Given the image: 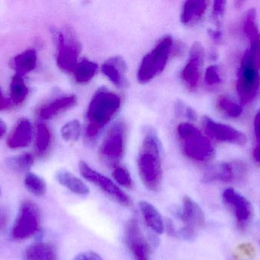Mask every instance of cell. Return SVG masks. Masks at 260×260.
<instances>
[{
    "instance_id": "6da1fadb",
    "label": "cell",
    "mask_w": 260,
    "mask_h": 260,
    "mask_svg": "<svg viewBox=\"0 0 260 260\" xmlns=\"http://www.w3.org/2000/svg\"><path fill=\"white\" fill-rule=\"evenodd\" d=\"M137 165L144 186L152 192L158 191L163 180L161 146L154 128L148 126L143 130Z\"/></svg>"
},
{
    "instance_id": "7a4b0ae2",
    "label": "cell",
    "mask_w": 260,
    "mask_h": 260,
    "mask_svg": "<svg viewBox=\"0 0 260 260\" xmlns=\"http://www.w3.org/2000/svg\"><path fill=\"white\" fill-rule=\"evenodd\" d=\"M121 105V97L105 87H101L94 93L86 111L85 137L87 142H93L98 138Z\"/></svg>"
},
{
    "instance_id": "3957f363",
    "label": "cell",
    "mask_w": 260,
    "mask_h": 260,
    "mask_svg": "<svg viewBox=\"0 0 260 260\" xmlns=\"http://www.w3.org/2000/svg\"><path fill=\"white\" fill-rule=\"evenodd\" d=\"M176 134L183 154L195 163L210 161L215 155V148L209 137L189 122H182L176 128Z\"/></svg>"
},
{
    "instance_id": "277c9868",
    "label": "cell",
    "mask_w": 260,
    "mask_h": 260,
    "mask_svg": "<svg viewBox=\"0 0 260 260\" xmlns=\"http://www.w3.org/2000/svg\"><path fill=\"white\" fill-rule=\"evenodd\" d=\"M174 44L172 37L166 35L144 56L137 72L139 83H148L164 71L173 53Z\"/></svg>"
},
{
    "instance_id": "5b68a950",
    "label": "cell",
    "mask_w": 260,
    "mask_h": 260,
    "mask_svg": "<svg viewBox=\"0 0 260 260\" xmlns=\"http://www.w3.org/2000/svg\"><path fill=\"white\" fill-rule=\"evenodd\" d=\"M127 131V125L122 119L110 127L99 148V157L102 163L112 168L120 165L124 157Z\"/></svg>"
},
{
    "instance_id": "8992f818",
    "label": "cell",
    "mask_w": 260,
    "mask_h": 260,
    "mask_svg": "<svg viewBox=\"0 0 260 260\" xmlns=\"http://www.w3.org/2000/svg\"><path fill=\"white\" fill-rule=\"evenodd\" d=\"M50 32L57 48L56 63L58 67L65 73H73L79 63L82 50L80 41L70 27L62 32L53 27Z\"/></svg>"
},
{
    "instance_id": "52a82bcc",
    "label": "cell",
    "mask_w": 260,
    "mask_h": 260,
    "mask_svg": "<svg viewBox=\"0 0 260 260\" xmlns=\"http://www.w3.org/2000/svg\"><path fill=\"white\" fill-rule=\"evenodd\" d=\"M260 90L259 70L255 64L254 58L247 49L241 59V67L236 83V90L241 105L251 102Z\"/></svg>"
},
{
    "instance_id": "ba28073f",
    "label": "cell",
    "mask_w": 260,
    "mask_h": 260,
    "mask_svg": "<svg viewBox=\"0 0 260 260\" xmlns=\"http://www.w3.org/2000/svg\"><path fill=\"white\" fill-rule=\"evenodd\" d=\"M79 169L83 178L102 189L117 204L123 207H130L133 205L131 198L120 186H118L117 183L103 174L98 172L95 169H92L85 161L82 160L79 162Z\"/></svg>"
},
{
    "instance_id": "9c48e42d",
    "label": "cell",
    "mask_w": 260,
    "mask_h": 260,
    "mask_svg": "<svg viewBox=\"0 0 260 260\" xmlns=\"http://www.w3.org/2000/svg\"><path fill=\"white\" fill-rule=\"evenodd\" d=\"M41 214L38 206L30 200L21 203L18 216L12 227V235L15 239H27L39 230Z\"/></svg>"
},
{
    "instance_id": "30bf717a",
    "label": "cell",
    "mask_w": 260,
    "mask_h": 260,
    "mask_svg": "<svg viewBox=\"0 0 260 260\" xmlns=\"http://www.w3.org/2000/svg\"><path fill=\"white\" fill-rule=\"evenodd\" d=\"M248 174V165L246 162L233 160L217 163L209 167L203 176V181L206 183L240 182L245 180Z\"/></svg>"
},
{
    "instance_id": "8fae6325",
    "label": "cell",
    "mask_w": 260,
    "mask_h": 260,
    "mask_svg": "<svg viewBox=\"0 0 260 260\" xmlns=\"http://www.w3.org/2000/svg\"><path fill=\"white\" fill-rule=\"evenodd\" d=\"M180 218L183 223V227L180 232V236L185 240L194 239L199 230L206 224V216L203 209L188 196L183 198Z\"/></svg>"
},
{
    "instance_id": "7c38bea8",
    "label": "cell",
    "mask_w": 260,
    "mask_h": 260,
    "mask_svg": "<svg viewBox=\"0 0 260 260\" xmlns=\"http://www.w3.org/2000/svg\"><path fill=\"white\" fill-rule=\"evenodd\" d=\"M222 200L226 207L235 216L239 230H245L251 222L253 216L251 203L238 191L231 187L224 189Z\"/></svg>"
},
{
    "instance_id": "4fadbf2b",
    "label": "cell",
    "mask_w": 260,
    "mask_h": 260,
    "mask_svg": "<svg viewBox=\"0 0 260 260\" xmlns=\"http://www.w3.org/2000/svg\"><path fill=\"white\" fill-rule=\"evenodd\" d=\"M204 59V47L200 42L194 43L180 75L185 86L190 91H195L200 85Z\"/></svg>"
},
{
    "instance_id": "5bb4252c",
    "label": "cell",
    "mask_w": 260,
    "mask_h": 260,
    "mask_svg": "<svg viewBox=\"0 0 260 260\" xmlns=\"http://www.w3.org/2000/svg\"><path fill=\"white\" fill-rule=\"evenodd\" d=\"M203 125L209 138L238 146H244L247 143V137L242 131L208 116L203 118Z\"/></svg>"
},
{
    "instance_id": "9a60e30c",
    "label": "cell",
    "mask_w": 260,
    "mask_h": 260,
    "mask_svg": "<svg viewBox=\"0 0 260 260\" xmlns=\"http://www.w3.org/2000/svg\"><path fill=\"white\" fill-rule=\"evenodd\" d=\"M124 241L134 260H150L151 250L149 243L144 236L139 223L134 218L126 222Z\"/></svg>"
},
{
    "instance_id": "2e32d148",
    "label": "cell",
    "mask_w": 260,
    "mask_h": 260,
    "mask_svg": "<svg viewBox=\"0 0 260 260\" xmlns=\"http://www.w3.org/2000/svg\"><path fill=\"white\" fill-rule=\"evenodd\" d=\"M127 64L120 56H114L102 64V73L118 88H126L129 85L127 78Z\"/></svg>"
},
{
    "instance_id": "e0dca14e",
    "label": "cell",
    "mask_w": 260,
    "mask_h": 260,
    "mask_svg": "<svg viewBox=\"0 0 260 260\" xmlns=\"http://www.w3.org/2000/svg\"><path fill=\"white\" fill-rule=\"evenodd\" d=\"M206 0H189L185 2L180 13V21L186 26H192L201 21L209 7Z\"/></svg>"
},
{
    "instance_id": "ac0fdd59",
    "label": "cell",
    "mask_w": 260,
    "mask_h": 260,
    "mask_svg": "<svg viewBox=\"0 0 260 260\" xmlns=\"http://www.w3.org/2000/svg\"><path fill=\"white\" fill-rule=\"evenodd\" d=\"M31 137L32 126L30 121L21 119L8 138V147L12 149L26 148L30 143Z\"/></svg>"
},
{
    "instance_id": "d6986e66",
    "label": "cell",
    "mask_w": 260,
    "mask_h": 260,
    "mask_svg": "<svg viewBox=\"0 0 260 260\" xmlns=\"http://www.w3.org/2000/svg\"><path fill=\"white\" fill-rule=\"evenodd\" d=\"M77 103V97L75 95L62 96L55 99L40 110L39 115L44 120L53 119L62 111L74 107Z\"/></svg>"
},
{
    "instance_id": "ffe728a7",
    "label": "cell",
    "mask_w": 260,
    "mask_h": 260,
    "mask_svg": "<svg viewBox=\"0 0 260 260\" xmlns=\"http://www.w3.org/2000/svg\"><path fill=\"white\" fill-rule=\"evenodd\" d=\"M139 210L146 225L157 235H162L165 230V222L161 215L151 203L141 201L139 203Z\"/></svg>"
},
{
    "instance_id": "44dd1931",
    "label": "cell",
    "mask_w": 260,
    "mask_h": 260,
    "mask_svg": "<svg viewBox=\"0 0 260 260\" xmlns=\"http://www.w3.org/2000/svg\"><path fill=\"white\" fill-rule=\"evenodd\" d=\"M243 26L250 42L248 49L253 54H255L260 49V32L256 22V9H249L244 18Z\"/></svg>"
},
{
    "instance_id": "7402d4cb",
    "label": "cell",
    "mask_w": 260,
    "mask_h": 260,
    "mask_svg": "<svg viewBox=\"0 0 260 260\" xmlns=\"http://www.w3.org/2000/svg\"><path fill=\"white\" fill-rule=\"evenodd\" d=\"M56 178L59 184L76 195L85 196L89 194L90 189L88 186L81 179L69 171L65 169L58 171L56 174Z\"/></svg>"
},
{
    "instance_id": "603a6c76",
    "label": "cell",
    "mask_w": 260,
    "mask_h": 260,
    "mask_svg": "<svg viewBox=\"0 0 260 260\" xmlns=\"http://www.w3.org/2000/svg\"><path fill=\"white\" fill-rule=\"evenodd\" d=\"M25 260H58L56 247L49 243L31 244L24 251Z\"/></svg>"
},
{
    "instance_id": "cb8c5ba5",
    "label": "cell",
    "mask_w": 260,
    "mask_h": 260,
    "mask_svg": "<svg viewBox=\"0 0 260 260\" xmlns=\"http://www.w3.org/2000/svg\"><path fill=\"white\" fill-rule=\"evenodd\" d=\"M99 65L94 61L84 58L78 63L73 71L75 80L79 84H86L97 74Z\"/></svg>"
},
{
    "instance_id": "d4e9b609",
    "label": "cell",
    "mask_w": 260,
    "mask_h": 260,
    "mask_svg": "<svg viewBox=\"0 0 260 260\" xmlns=\"http://www.w3.org/2000/svg\"><path fill=\"white\" fill-rule=\"evenodd\" d=\"M38 61L37 52L33 49H28L17 55L14 60V65L17 72L22 76L35 70Z\"/></svg>"
},
{
    "instance_id": "484cf974",
    "label": "cell",
    "mask_w": 260,
    "mask_h": 260,
    "mask_svg": "<svg viewBox=\"0 0 260 260\" xmlns=\"http://www.w3.org/2000/svg\"><path fill=\"white\" fill-rule=\"evenodd\" d=\"M28 94V89L23 79L22 76L16 73L12 77L10 83V98L12 102L19 105L25 100Z\"/></svg>"
},
{
    "instance_id": "4316f807",
    "label": "cell",
    "mask_w": 260,
    "mask_h": 260,
    "mask_svg": "<svg viewBox=\"0 0 260 260\" xmlns=\"http://www.w3.org/2000/svg\"><path fill=\"white\" fill-rule=\"evenodd\" d=\"M216 106L224 115L232 119L240 117L243 113L242 105L228 96H219L217 99Z\"/></svg>"
},
{
    "instance_id": "83f0119b",
    "label": "cell",
    "mask_w": 260,
    "mask_h": 260,
    "mask_svg": "<svg viewBox=\"0 0 260 260\" xmlns=\"http://www.w3.org/2000/svg\"><path fill=\"white\" fill-rule=\"evenodd\" d=\"M6 166L14 172H28L33 166L34 157L30 154H20L9 157L6 160Z\"/></svg>"
},
{
    "instance_id": "f1b7e54d",
    "label": "cell",
    "mask_w": 260,
    "mask_h": 260,
    "mask_svg": "<svg viewBox=\"0 0 260 260\" xmlns=\"http://www.w3.org/2000/svg\"><path fill=\"white\" fill-rule=\"evenodd\" d=\"M24 186L35 196H42L47 192V184L44 179L33 172H27L24 177Z\"/></svg>"
},
{
    "instance_id": "f546056e",
    "label": "cell",
    "mask_w": 260,
    "mask_h": 260,
    "mask_svg": "<svg viewBox=\"0 0 260 260\" xmlns=\"http://www.w3.org/2000/svg\"><path fill=\"white\" fill-rule=\"evenodd\" d=\"M52 134L50 128L44 123L38 124L37 126L36 147L38 152L45 153L51 143Z\"/></svg>"
},
{
    "instance_id": "4dcf8cb0",
    "label": "cell",
    "mask_w": 260,
    "mask_h": 260,
    "mask_svg": "<svg viewBox=\"0 0 260 260\" xmlns=\"http://www.w3.org/2000/svg\"><path fill=\"white\" fill-rule=\"evenodd\" d=\"M62 139L67 142H76L80 138L82 125L79 121L74 119L66 123L60 130Z\"/></svg>"
},
{
    "instance_id": "1f68e13d",
    "label": "cell",
    "mask_w": 260,
    "mask_h": 260,
    "mask_svg": "<svg viewBox=\"0 0 260 260\" xmlns=\"http://www.w3.org/2000/svg\"><path fill=\"white\" fill-rule=\"evenodd\" d=\"M113 178L115 180L116 183L123 186V187L131 188L133 185V178L129 171L124 166H118L114 168L112 172Z\"/></svg>"
},
{
    "instance_id": "d6a6232c",
    "label": "cell",
    "mask_w": 260,
    "mask_h": 260,
    "mask_svg": "<svg viewBox=\"0 0 260 260\" xmlns=\"http://www.w3.org/2000/svg\"><path fill=\"white\" fill-rule=\"evenodd\" d=\"M205 82L208 86L215 87L222 82L221 69L218 65H211L206 69L204 76Z\"/></svg>"
},
{
    "instance_id": "836d02e7",
    "label": "cell",
    "mask_w": 260,
    "mask_h": 260,
    "mask_svg": "<svg viewBox=\"0 0 260 260\" xmlns=\"http://www.w3.org/2000/svg\"><path fill=\"white\" fill-rule=\"evenodd\" d=\"M175 112L177 116L186 118L192 122L197 120V114L195 110L192 109L190 106L186 105L181 100H177L176 102Z\"/></svg>"
},
{
    "instance_id": "e575fe53",
    "label": "cell",
    "mask_w": 260,
    "mask_h": 260,
    "mask_svg": "<svg viewBox=\"0 0 260 260\" xmlns=\"http://www.w3.org/2000/svg\"><path fill=\"white\" fill-rule=\"evenodd\" d=\"M226 3L227 2L222 1V0H217L214 2L213 6H212V15L217 21H218L220 18L224 15Z\"/></svg>"
},
{
    "instance_id": "d590c367",
    "label": "cell",
    "mask_w": 260,
    "mask_h": 260,
    "mask_svg": "<svg viewBox=\"0 0 260 260\" xmlns=\"http://www.w3.org/2000/svg\"><path fill=\"white\" fill-rule=\"evenodd\" d=\"M73 260H104L99 253L93 251L79 253Z\"/></svg>"
},
{
    "instance_id": "8d00e7d4",
    "label": "cell",
    "mask_w": 260,
    "mask_h": 260,
    "mask_svg": "<svg viewBox=\"0 0 260 260\" xmlns=\"http://www.w3.org/2000/svg\"><path fill=\"white\" fill-rule=\"evenodd\" d=\"M209 34L214 42H221V39H222V32L218 27L216 29H211L209 31Z\"/></svg>"
},
{
    "instance_id": "74e56055",
    "label": "cell",
    "mask_w": 260,
    "mask_h": 260,
    "mask_svg": "<svg viewBox=\"0 0 260 260\" xmlns=\"http://www.w3.org/2000/svg\"><path fill=\"white\" fill-rule=\"evenodd\" d=\"M253 129H254L256 140L260 141V109L255 116L254 121H253Z\"/></svg>"
},
{
    "instance_id": "f35d334b",
    "label": "cell",
    "mask_w": 260,
    "mask_h": 260,
    "mask_svg": "<svg viewBox=\"0 0 260 260\" xmlns=\"http://www.w3.org/2000/svg\"><path fill=\"white\" fill-rule=\"evenodd\" d=\"M11 104H12V102H11L9 99H6V98L3 96L1 90H0V111L7 109V108L10 107Z\"/></svg>"
},
{
    "instance_id": "ab89813d",
    "label": "cell",
    "mask_w": 260,
    "mask_h": 260,
    "mask_svg": "<svg viewBox=\"0 0 260 260\" xmlns=\"http://www.w3.org/2000/svg\"><path fill=\"white\" fill-rule=\"evenodd\" d=\"M8 216L6 212L3 209H0V230L4 228L5 226L7 224Z\"/></svg>"
},
{
    "instance_id": "60d3db41",
    "label": "cell",
    "mask_w": 260,
    "mask_h": 260,
    "mask_svg": "<svg viewBox=\"0 0 260 260\" xmlns=\"http://www.w3.org/2000/svg\"><path fill=\"white\" fill-rule=\"evenodd\" d=\"M253 157L255 161L260 163V143L254 148L253 151Z\"/></svg>"
},
{
    "instance_id": "b9f144b4",
    "label": "cell",
    "mask_w": 260,
    "mask_h": 260,
    "mask_svg": "<svg viewBox=\"0 0 260 260\" xmlns=\"http://www.w3.org/2000/svg\"><path fill=\"white\" fill-rule=\"evenodd\" d=\"M6 129H7V126H6V123L3 119H0V138L5 135L6 133Z\"/></svg>"
},
{
    "instance_id": "7bdbcfd3",
    "label": "cell",
    "mask_w": 260,
    "mask_h": 260,
    "mask_svg": "<svg viewBox=\"0 0 260 260\" xmlns=\"http://www.w3.org/2000/svg\"><path fill=\"white\" fill-rule=\"evenodd\" d=\"M253 55V54H252ZM253 58H254L255 64H256V67H257L258 70H260V49L255 53L254 55H253Z\"/></svg>"
},
{
    "instance_id": "ee69618b",
    "label": "cell",
    "mask_w": 260,
    "mask_h": 260,
    "mask_svg": "<svg viewBox=\"0 0 260 260\" xmlns=\"http://www.w3.org/2000/svg\"><path fill=\"white\" fill-rule=\"evenodd\" d=\"M0 193H1V189H0Z\"/></svg>"
}]
</instances>
